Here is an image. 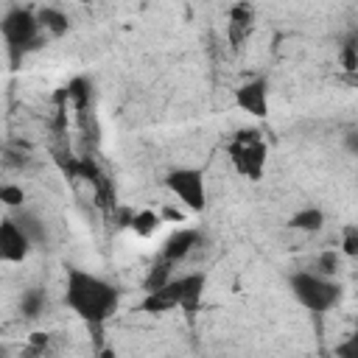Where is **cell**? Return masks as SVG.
<instances>
[{
	"instance_id": "obj_1",
	"label": "cell",
	"mask_w": 358,
	"mask_h": 358,
	"mask_svg": "<svg viewBox=\"0 0 358 358\" xmlns=\"http://www.w3.org/2000/svg\"><path fill=\"white\" fill-rule=\"evenodd\" d=\"M64 302L98 336L101 327L117 313L120 291L112 282H106L84 268H70L67 280H64Z\"/></svg>"
},
{
	"instance_id": "obj_2",
	"label": "cell",
	"mask_w": 358,
	"mask_h": 358,
	"mask_svg": "<svg viewBox=\"0 0 358 358\" xmlns=\"http://www.w3.org/2000/svg\"><path fill=\"white\" fill-rule=\"evenodd\" d=\"M204 288H207V274L204 271L179 274V277H171L165 285H159L154 291H145V296L140 299L137 310L140 313H151V316H162V313L179 308L187 316H193L201 308Z\"/></svg>"
},
{
	"instance_id": "obj_3",
	"label": "cell",
	"mask_w": 358,
	"mask_h": 358,
	"mask_svg": "<svg viewBox=\"0 0 358 358\" xmlns=\"http://www.w3.org/2000/svg\"><path fill=\"white\" fill-rule=\"evenodd\" d=\"M288 285L294 299L310 313H327L341 302V285L319 271H294Z\"/></svg>"
},
{
	"instance_id": "obj_4",
	"label": "cell",
	"mask_w": 358,
	"mask_h": 358,
	"mask_svg": "<svg viewBox=\"0 0 358 358\" xmlns=\"http://www.w3.org/2000/svg\"><path fill=\"white\" fill-rule=\"evenodd\" d=\"M0 31H3V39H6L8 53H11L14 62L20 56H25L28 50H36L45 42V36H48L42 31V25H39L36 11H31V8H11L3 17Z\"/></svg>"
},
{
	"instance_id": "obj_5",
	"label": "cell",
	"mask_w": 358,
	"mask_h": 358,
	"mask_svg": "<svg viewBox=\"0 0 358 358\" xmlns=\"http://www.w3.org/2000/svg\"><path fill=\"white\" fill-rule=\"evenodd\" d=\"M227 154L235 165V171L241 176H246L249 182H260L263 171H266V159H268V148L260 137L257 129H241L232 143L227 145Z\"/></svg>"
},
{
	"instance_id": "obj_6",
	"label": "cell",
	"mask_w": 358,
	"mask_h": 358,
	"mask_svg": "<svg viewBox=\"0 0 358 358\" xmlns=\"http://www.w3.org/2000/svg\"><path fill=\"white\" fill-rule=\"evenodd\" d=\"M165 187L173 193V199H179V204H185L190 213H201L207 207V187H204V176L196 168H173L165 176Z\"/></svg>"
},
{
	"instance_id": "obj_7",
	"label": "cell",
	"mask_w": 358,
	"mask_h": 358,
	"mask_svg": "<svg viewBox=\"0 0 358 358\" xmlns=\"http://www.w3.org/2000/svg\"><path fill=\"white\" fill-rule=\"evenodd\" d=\"M34 249V241L28 238V232L17 224L14 215H6L0 221V257L6 263H22Z\"/></svg>"
},
{
	"instance_id": "obj_8",
	"label": "cell",
	"mask_w": 358,
	"mask_h": 358,
	"mask_svg": "<svg viewBox=\"0 0 358 358\" xmlns=\"http://www.w3.org/2000/svg\"><path fill=\"white\" fill-rule=\"evenodd\" d=\"M235 106L252 117H268V81L252 78L235 90Z\"/></svg>"
},
{
	"instance_id": "obj_9",
	"label": "cell",
	"mask_w": 358,
	"mask_h": 358,
	"mask_svg": "<svg viewBox=\"0 0 358 358\" xmlns=\"http://www.w3.org/2000/svg\"><path fill=\"white\" fill-rule=\"evenodd\" d=\"M255 31V6L249 0H238L229 8V22H227V39L232 48H241Z\"/></svg>"
},
{
	"instance_id": "obj_10",
	"label": "cell",
	"mask_w": 358,
	"mask_h": 358,
	"mask_svg": "<svg viewBox=\"0 0 358 358\" xmlns=\"http://www.w3.org/2000/svg\"><path fill=\"white\" fill-rule=\"evenodd\" d=\"M199 241H201L199 229H193V227H182V229H176V232L162 243L159 257H165V260H171V263H179V260H185V257L196 249Z\"/></svg>"
},
{
	"instance_id": "obj_11",
	"label": "cell",
	"mask_w": 358,
	"mask_h": 358,
	"mask_svg": "<svg viewBox=\"0 0 358 358\" xmlns=\"http://www.w3.org/2000/svg\"><path fill=\"white\" fill-rule=\"evenodd\" d=\"M36 17H39L42 31L48 36H53V39H59V36H64L70 31V17L64 11H59V8H53V6H42L36 11Z\"/></svg>"
},
{
	"instance_id": "obj_12",
	"label": "cell",
	"mask_w": 358,
	"mask_h": 358,
	"mask_svg": "<svg viewBox=\"0 0 358 358\" xmlns=\"http://www.w3.org/2000/svg\"><path fill=\"white\" fill-rule=\"evenodd\" d=\"M288 227L296 232H319L324 227V213L319 207H302L288 218Z\"/></svg>"
},
{
	"instance_id": "obj_13",
	"label": "cell",
	"mask_w": 358,
	"mask_h": 358,
	"mask_svg": "<svg viewBox=\"0 0 358 358\" xmlns=\"http://www.w3.org/2000/svg\"><path fill=\"white\" fill-rule=\"evenodd\" d=\"M45 308H48V294H45L42 288H28V291H22V296H20V313H22L25 319L42 316Z\"/></svg>"
},
{
	"instance_id": "obj_14",
	"label": "cell",
	"mask_w": 358,
	"mask_h": 358,
	"mask_svg": "<svg viewBox=\"0 0 358 358\" xmlns=\"http://www.w3.org/2000/svg\"><path fill=\"white\" fill-rule=\"evenodd\" d=\"M14 218H17V224L28 232V238L34 241V246L48 238V229H45V224L39 221V215H34V213H28V210H14Z\"/></svg>"
},
{
	"instance_id": "obj_15",
	"label": "cell",
	"mask_w": 358,
	"mask_h": 358,
	"mask_svg": "<svg viewBox=\"0 0 358 358\" xmlns=\"http://www.w3.org/2000/svg\"><path fill=\"white\" fill-rule=\"evenodd\" d=\"M159 215L154 213V210H140V213H134L131 215V221H129V227L134 229V235H140V238H151L157 229H159Z\"/></svg>"
},
{
	"instance_id": "obj_16",
	"label": "cell",
	"mask_w": 358,
	"mask_h": 358,
	"mask_svg": "<svg viewBox=\"0 0 358 358\" xmlns=\"http://www.w3.org/2000/svg\"><path fill=\"white\" fill-rule=\"evenodd\" d=\"M176 263H171V260H165V257H159L151 268H148V274H145V280H143V288L145 291H154V288H159V285H165L173 274H171V268H173Z\"/></svg>"
},
{
	"instance_id": "obj_17",
	"label": "cell",
	"mask_w": 358,
	"mask_h": 358,
	"mask_svg": "<svg viewBox=\"0 0 358 358\" xmlns=\"http://www.w3.org/2000/svg\"><path fill=\"white\" fill-rule=\"evenodd\" d=\"M0 201H3L6 210H22L25 207V190H22V185H14V182L0 185Z\"/></svg>"
},
{
	"instance_id": "obj_18",
	"label": "cell",
	"mask_w": 358,
	"mask_h": 358,
	"mask_svg": "<svg viewBox=\"0 0 358 358\" xmlns=\"http://www.w3.org/2000/svg\"><path fill=\"white\" fill-rule=\"evenodd\" d=\"M338 268H341V255H338L336 249L322 252V255L316 257V266H313V271H319V274H324V277H336Z\"/></svg>"
},
{
	"instance_id": "obj_19",
	"label": "cell",
	"mask_w": 358,
	"mask_h": 358,
	"mask_svg": "<svg viewBox=\"0 0 358 358\" xmlns=\"http://www.w3.org/2000/svg\"><path fill=\"white\" fill-rule=\"evenodd\" d=\"M64 95H67V98H73L78 109H84V106H87V101H90V84H87L84 78H73V81L64 87Z\"/></svg>"
},
{
	"instance_id": "obj_20",
	"label": "cell",
	"mask_w": 358,
	"mask_h": 358,
	"mask_svg": "<svg viewBox=\"0 0 358 358\" xmlns=\"http://www.w3.org/2000/svg\"><path fill=\"white\" fill-rule=\"evenodd\" d=\"M341 255L358 257V227H344V232H341Z\"/></svg>"
},
{
	"instance_id": "obj_21",
	"label": "cell",
	"mask_w": 358,
	"mask_h": 358,
	"mask_svg": "<svg viewBox=\"0 0 358 358\" xmlns=\"http://www.w3.org/2000/svg\"><path fill=\"white\" fill-rule=\"evenodd\" d=\"M341 67H344V73L358 70V42H347L341 48Z\"/></svg>"
},
{
	"instance_id": "obj_22",
	"label": "cell",
	"mask_w": 358,
	"mask_h": 358,
	"mask_svg": "<svg viewBox=\"0 0 358 358\" xmlns=\"http://www.w3.org/2000/svg\"><path fill=\"white\" fill-rule=\"evenodd\" d=\"M338 358H358V330L355 333H350L341 344H336V350H333Z\"/></svg>"
},
{
	"instance_id": "obj_23",
	"label": "cell",
	"mask_w": 358,
	"mask_h": 358,
	"mask_svg": "<svg viewBox=\"0 0 358 358\" xmlns=\"http://www.w3.org/2000/svg\"><path fill=\"white\" fill-rule=\"evenodd\" d=\"M48 341H50L48 333H34V336H31V347H28L25 352H28V355H39V352L48 350Z\"/></svg>"
},
{
	"instance_id": "obj_24",
	"label": "cell",
	"mask_w": 358,
	"mask_h": 358,
	"mask_svg": "<svg viewBox=\"0 0 358 358\" xmlns=\"http://www.w3.org/2000/svg\"><path fill=\"white\" fill-rule=\"evenodd\" d=\"M344 148H347L350 154H355V157H358V129L344 131Z\"/></svg>"
},
{
	"instance_id": "obj_25",
	"label": "cell",
	"mask_w": 358,
	"mask_h": 358,
	"mask_svg": "<svg viewBox=\"0 0 358 358\" xmlns=\"http://www.w3.org/2000/svg\"><path fill=\"white\" fill-rule=\"evenodd\" d=\"M165 215H168V218H171V221H179V224H182V221H185V215H182V213H179V210H171V207H168V210H165Z\"/></svg>"
},
{
	"instance_id": "obj_26",
	"label": "cell",
	"mask_w": 358,
	"mask_h": 358,
	"mask_svg": "<svg viewBox=\"0 0 358 358\" xmlns=\"http://www.w3.org/2000/svg\"><path fill=\"white\" fill-rule=\"evenodd\" d=\"M76 3H90V0H76Z\"/></svg>"
}]
</instances>
